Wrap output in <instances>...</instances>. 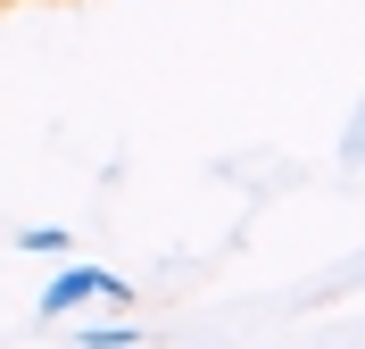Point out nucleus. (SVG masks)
Segmentation results:
<instances>
[{
    "label": "nucleus",
    "instance_id": "f257e3e1",
    "mask_svg": "<svg viewBox=\"0 0 365 349\" xmlns=\"http://www.w3.org/2000/svg\"><path fill=\"white\" fill-rule=\"evenodd\" d=\"M83 300H108V308H125L133 291H125V283H116L108 266H67V275H58V283L42 291V316H75Z\"/></svg>",
    "mask_w": 365,
    "mask_h": 349
},
{
    "label": "nucleus",
    "instance_id": "f03ea898",
    "mask_svg": "<svg viewBox=\"0 0 365 349\" xmlns=\"http://www.w3.org/2000/svg\"><path fill=\"white\" fill-rule=\"evenodd\" d=\"M17 250H34V258H67V233H58V225H25Z\"/></svg>",
    "mask_w": 365,
    "mask_h": 349
},
{
    "label": "nucleus",
    "instance_id": "7ed1b4c3",
    "mask_svg": "<svg viewBox=\"0 0 365 349\" xmlns=\"http://www.w3.org/2000/svg\"><path fill=\"white\" fill-rule=\"evenodd\" d=\"M83 349H133V325H91V333H75Z\"/></svg>",
    "mask_w": 365,
    "mask_h": 349
},
{
    "label": "nucleus",
    "instance_id": "20e7f679",
    "mask_svg": "<svg viewBox=\"0 0 365 349\" xmlns=\"http://www.w3.org/2000/svg\"><path fill=\"white\" fill-rule=\"evenodd\" d=\"M0 9H17V0H0Z\"/></svg>",
    "mask_w": 365,
    "mask_h": 349
}]
</instances>
